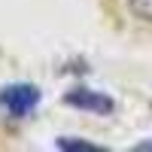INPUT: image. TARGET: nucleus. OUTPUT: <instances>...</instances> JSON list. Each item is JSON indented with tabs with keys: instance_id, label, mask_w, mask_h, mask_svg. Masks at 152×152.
Listing matches in <instances>:
<instances>
[{
	"instance_id": "7ed1b4c3",
	"label": "nucleus",
	"mask_w": 152,
	"mask_h": 152,
	"mask_svg": "<svg viewBox=\"0 0 152 152\" xmlns=\"http://www.w3.org/2000/svg\"><path fill=\"white\" fill-rule=\"evenodd\" d=\"M70 107H79V110H88V113H113V100L107 94H97V91H88V88H76V91H70L67 97Z\"/></svg>"
},
{
	"instance_id": "f257e3e1",
	"label": "nucleus",
	"mask_w": 152,
	"mask_h": 152,
	"mask_svg": "<svg viewBox=\"0 0 152 152\" xmlns=\"http://www.w3.org/2000/svg\"><path fill=\"white\" fill-rule=\"evenodd\" d=\"M97 6L119 34L152 43V0H97Z\"/></svg>"
},
{
	"instance_id": "f03ea898",
	"label": "nucleus",
	"mask_w": 152,
	"mask_h": 152,
	"mask_svg": "<svg viewBox=\"0 0 152 152\" xmlns=\"http://www.w3.org/2000/svg\"><path fill=\"white\" fill-rule=\"evenodd\" d=\"M37 104H40V91H37L34 85L15 82V85H6L3 91H0V107H3L12 119H24Z\"/></svg>"
},
{
	"instance_id": "39448f33",
	"label": "nucleus",
	"mask_w": 152,
	"mask_h": 152,
	"mask_svg": "<svg viewBox=\"0 0 152 152\" xmlns=\"http://www.w3.org/2000/svg\"><path fill=\"white\" fill-rule=\"evenodd\" d=\"M140 149H152V143H143V146H140Z\"/></svg>"
},
{
	"instance_id": "20e7f679",
	"label": "nucleus",
	"mask_w": 152,
	"mask_h": 152,
	"mask_svg": "<svg viewBox=\"0 0 152 152\" xmlns=\"http://www.w3.org/2000/svg\"><path fill=\"white\" fill-rule=\"evenodd\" d=\"M58 146L61 149H97V146H88V143H73V137H61Z\"/></svg>"
}]
</instances>
